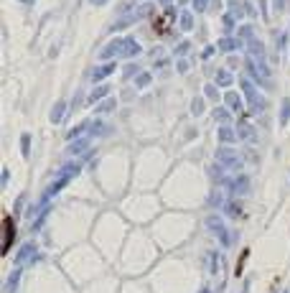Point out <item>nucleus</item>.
Here are the masks:
<instances>
[{"label":"nucleus","instance_id":"obj_1","mask_svg":"<svg viewBox=\"0 0 290 293\" xmlns=\"http://www.w3.org/2000/svg\"><path fill=\"white\" fill-rule=\"evenodd\" d=\"M10 245H13V222L5 219V245H3V250H10Z\"/></svg>","mask_w":290,"mask_h":293}]
</instances>
